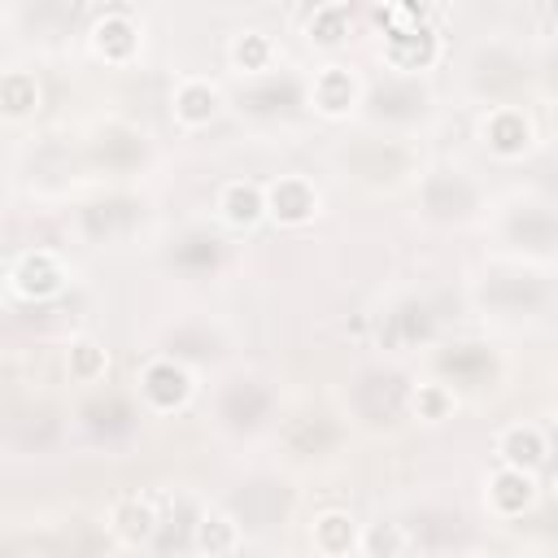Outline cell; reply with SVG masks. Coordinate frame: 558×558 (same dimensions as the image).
<instances>
[{"mask_svg": "<svg viewBox=\"0 0 558 558\" xmlns=\"http://www.w3.org/2000/svg\"><path fill=\"white\" fill-rule=\"evenodd\" d=\"M218 109H222V96H218L214 83H205V78H183L179 83V92H174L179 126H209L218 118Z\"/></svg>", "mask_w": 558, "mask_h": 558, "instance_id": "cell-9", "label": "cell"}, {"mask_svg": "<svg viewBox=\"0 0 558 558\" xmlns=\"http://www.w3.org/2000/svg\"><path fill=\"white\" fill-rule=\"evenodd\" d=\"M357 549L366 558H401L405 549V532L397 523H371L366 532H357Z\"/></svg>", "mask_w": 558, "mask_h": 558, "instance_id": "cell-16", "label": "cell"}, {"mask_svg": "<svg viewBox=\"0 0 558 558\" xmlns=\"http://www.w3.org/2000/svg\"><path fill=\"white\" fill-rule=\"evenodd\" d=\"M532 501H536V480H532L527 471L501 466V471L488 480V506H493L501 519H519Z\"/></svg>", "mask_w": 558, "mask_h": 558, "instance_id": "cell-8", "label": "cell"}, {"mask_svg": "<svg viewBox=\"0 0 558 558\" xmlns=\"http://www.w3.org/2000/svg\"><path fill=\"white\" fill-rule=\"evenodd\" d=\"M192 558H201V554H192Z\"/></svg>", "mask_w": 558, "mask_h": 558, "instance_id": "cell-20", "label": "cell"}, {"mask_svg": "<svg viewBox=\"0 0 558 558\" xmlns=\"http://www.w3.org/2000/svg\"><path fill=\"white\" fill-rule=\"evenodd\" d=\"M344 35H349V9H344V4H323V9H314V17H310V39H314V44L336 48V44H344Z\"/></svg>", "mask_w": 558, "mask_h": 558, "instance_id": "cell-15", "label": "cell"}, {"mask_svg": "<svg viewBox=\"0 0 558 558\" xmlns=\"http://www.w3.org/2000/svg\"><path fill=\"white\" fill-rule=\"evenodd\" d=\"M357 519L349 514V510H323L318 519H314V549L323 554V558H349L353 549H357Z\"/></svg>", "mask_w": 558, "mask_h": 558, "instance_id": "cell-10", "label": "cell"}, {"mask_svg": "<svg viewBox=\"0 0 558 558\" xmlns=\"http://www.w3.org/2000/svg\"><path fill=\"white\" fill-rule=\"evenodd\" d=\"M266 214L283 227H301L318 214V192L305 179H279L266 187Z\"/></svg>", "mask_w": 558, "mask_h": 558, "instance_id": "cell-3", "label": "cell"}, {"mask_svg": "<svg viewBox=\"0 0 558 558\" xmlns=\"http://www.w3.org/2000/svg\"><path fill=\"white\" fill-rule=\"evenodd\" d=\"M109 371V353H105V344H96V340H74L70 344V375L74 379H83V384H92V379H100Z\"/></svg>", "mask_w": 558, "mask_h": 558, "instance_id": "cell-17", "label": "cell"}, {"mask_svg": "<svg viewBox=\"0 0 558 558\" xmlns=\"http://www.w3.org/2000/svg\"><path fill=\"white\" fill-rule=\"evenodd\" d=\"M39 105V83L22 70L0 74V118H26Z\"/></svg>", "mask_w": 558, "mask_h": 558, "instance_id": "cell-14", "label": "cell"}, {"mask_svg": "<svg viewBox=\"0 0 558 558\" xmlns=\"http://www.w3.org/2000/svg\"><path fill=\"white\" fill-rule=\"evenodd\" d=\"M218 214L231 222V227H257L266 218V187H257L253 179H235L222 187L218 196Z\"/></svg>", "mask_w": 558, "mask_h": 558, "instance_id": "cell-11", "label": "cell"}, {"mask_svg": "<svg viewBox=\"0 0 558 558\" xmlns=\"http://www.w3.org/2000/svg\"><path fill=\"white\" fill-rule=\"evenodd\" d=\"M231 61H235L244 74L266 70V65H270V39H266L262 31H244V35H235V44H231Z\"/></svg>", "mask_w": 558, "mask_h": 558, "instance_id": "cell-18", "label": "cell"}, {"mask_svg": "<svg viewBox=\"0 0 558 558\" xmlns=\"http://www.w3.org/2000/svg\"><path fill=\"white\" fill-rule=\"evenodd\" d=\"M140 388H144V397H148L153 410L170 414V410L187 405V397H192V375H187L179 362H148L144 375H140Z\"/></svg>", "mask_w": 558, "mask_h": 558, "instance_id": "cell-1", "label": "cell"}, {"mask_svg": "<svg viewBox=\"0 0 558 558\" xmlns=\"http://www.w3.org/2000/svg\"><path fill=\"white\" fill-rule=\"evenodd\" d=\"M240 545V523L222 510H209L201 523H196V554L201 558H227L231 549Z\"/></svg>", "mask_w": 558, "mask_h": 558, "instance_id": "cell-13", "label": "cell"}, {"mask_svg": "<svg viewBox=\"0 0 558 558\" xmlns=\"http://www.w3.org/2000/svg\"><path fill=\"white\" fill-rule=\"evenodd\" d=\"M545 436L532 427V423H514V427H506L501 436H497V458H501V466H510V471H536L541 462H545Z\"/></svg>", "mask_w": 558, "mask_h": 558, "instance_id": "cell-7", "label": "cell"}, {"mask_svg": "<svg viewBox=\"0 0 558 558\" xmlns=\"http://www.w3.org/2000/svg\"><path fill=\"white\" fill-rule=\"evenodd\" d=\"M61 283H65V270L48 248H35L13 266V288L26 301H48V296L61 292Z\"/></svg>", "mask_w": 558, "mask_h": 558, "instance_id": "cell-2", "label": "cell"}, {"mask_svg": "<svg viewBox=\"0 0 558 558\" xmlns=\"http://www.w3.org/2000/svg\"><path fill=\"white\" fill-rule=\"evenodd\" d=\"M109 527L122 545H144L153 532H157V510L148 497H122L113 510H109Z\"/></svg>", "mask_w": 558, "mask_h": 558, "instance_id": "cell-12", "label": "cell"}, {"mask_svg": "<svg viewBox=\"0 0 558 558\" xmlns=\"http://www.w3.org/2000/svg\"><path fill=\"white\" fill-rule=\"evenodd\" d=\"M484 144L497 157H523L532 148V122L523 109H493L484 122Z\"/></svg>", "mask_w": 558, "mask_h": 558, "instance_id": "cell-6", "label": "cell"}, {"mask_svg": "<svg viewBox=\"0 0 558 558\" xmlns=\"http://www.w3.org/2000/svg\"><path fill=\"white\" fill-rule=\"evenodd\" d=\"M310 100H314V109L327 113V118L349 113V109L357 105V78H353V70H344V65H323V70L314 74Z\"/></svg>", "mask_w": 558, "mask_h": 558, "instance_id": "cell-5", "label": "cell"}, {"mask_svg": "<svg viewBox=\"0 0 558 558\" xmlns=\"http://www.w3.org/2000/svg\"><path fill=\"white\" fill-rule=\"evenodd\" d=\"M92 48H96L105 61H131L135 48H140V26L131 22L126 9H109V13L92 26Z\"/></svg>", "mask_w": 558, "mask_h": 558, "instance_id": "cell-4", "label": "cell"}, {"mask_svg": "<svg viewBox=\"0 0 558 558\" xmlns=\"http://www.w3.org/2000/svg\"><path fill=\"white\" fill-rule=\"evenodd\" d=\"M449 405H453V397H449L440 384H423V388L414 392V414H418V418H445Z\"/></svg>", "mask_w": 558, "mask_h": 558, "instance_id": "cell-19", "label": "cell"}]
</instances>
